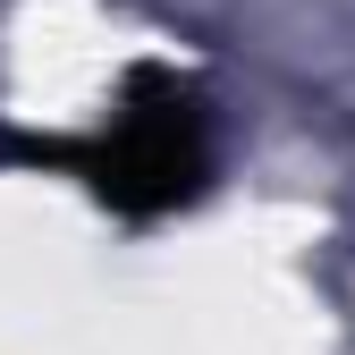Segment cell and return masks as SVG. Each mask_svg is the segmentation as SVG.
Wrapping results in <instances>:
<instances>
[{
    "label": "cell",
    "instance_id": "obj_1",
    "mask_svg": "<svg viewBox=\"0 0 355 355\" xmlns=\"http://www.w3.org/2000/svg\"><path fill=\"white\" fill-rule=\"evenodd\" d=\"M9 161H34V169H76L110 211L127 220H153V211H178L203 195L211 178V127H203V102L187 94L178 76L161 68H136L127 76V102L102 136H0Z\"/></svg>",
    "mask_w": 355,
    "mask_h": 355
}]
</instances>
